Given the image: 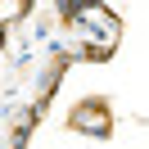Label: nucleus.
I'll return each mask as SVG.
<instances>
[{
    "mask_svg": "<svg viewBox=\"0 0 149 149\" xmlns=\"http://www.w3.org/2000/svg\"><path fill=\"white\" fill-rule=\"evenodd\" d=\"M14 68H18V77L27 81L32 72H41V68H45V54H41L36 45H27V41H23V45L14 50Z\"/></svg>",
    "mask_w": 149,
    "mask_h": 149,
    "instance_id": "nucleus-1",
    "label": "nucleus"
},
{
    "mask_svg": "<svg viewBox=\"0 0 149 149\" xmlns=\"http://www.w3.org/2000/svg\"><path fill=\"white\" fill-rule=\"evenodd\" d=\"M0 149H5V136H0Z\"/></svg>",
    "mask_w": 149,
    "mask_h": 149,
    "instance_id": "nucleus-2",
    "label": "nucleus"
}]
</instances>
